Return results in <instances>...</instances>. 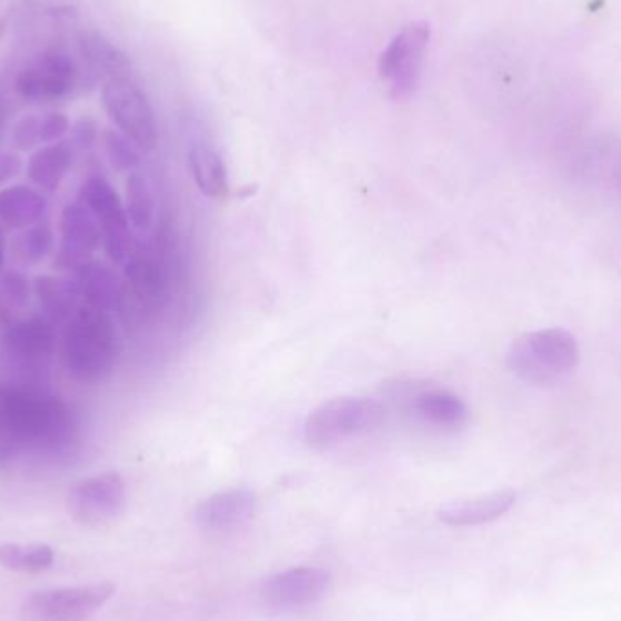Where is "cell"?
I'll use <instances>...</instances> for the list:
<instances>
[{"label": "cell", "instance_id": "cell-1", "mask_svg": "<svg viewBox=\"0 0 621 621\" xmlns=\"http://www.w3.org/2000/svg\"><path fill=\"white\" fill-rule=\"evenodd\" d=\"M77 434L73 409L36 389L0 388V465L26 452L64 451Z\"/></svg>", "mask_w": 621, "mask_h": 621}, {"label": "cell", "instance_id": "cell-2", "mask_svg": "<svg viewBox=\"0 0 621 621\" xmlns=\"http://www.w3.org/2000/svg\"><path fill=\"white\" fill-rule=\"evenodd\" d=\"M119 357V337L108 311L80 303L66 323L62 360L73 380L84 385L104 382Z\"/></svg>", "mask_w": 621, "mask_h": 621}, {"label": "cell", "instance_id": "cell-3", "mask_svg": "<svg viewBox=\"0 0 621 621\" xmlns=\"http://www.w3.org/2000/svg\"><path fill=\"white\" fill-rule=\"evenodd\" d=\"M580 360L574 334L565 329H540L512 340L505 365L523 382L554 385L577 369Z\"/></svg>", "mask_w": 621, "mask_h": 621}, {"label": "cell", "instance_id": "cell-4", "mask_svg": "<svg viewBox=\"0 0 621 621\" xmlns=\"http://www.w3.org/2000/svg\"><path fill=\"white\" fill-rule=\"evenodd\" d=\"M385 413V405L374 398H334L309 414L303 423V438L313 449H328L373 431L383 422Z\"/></svg>", "mask_w": 621, "mask_h": 621}, {"label": "cell", "instance_id": "cell-5", "mask_svg": "<svg viewBox=\"0 0 621 621\" xmlns=\"http://www.w3.org/2000/svg\"><path fill=\"white\" fill-rule=\"evenodd\" d=\"M110 582L93 585L59 587L31 592L20 605L24 621H86L113 598Z\"/></svg>", "mask_w": 621, "mask_h": 621}, {"label": "cell", "instance_id": "cell-6", "mask_svg": "<svg viewBox=\"0 0 621 621\" xmlns=\"http://www.w3.org/2000/svg\"><path fill=\"white\" fill-rule=\"evenodd\" d=\"M100 99L106 113L120 133H124L137 148L146 151L157 148L159 126L153 108L144 91L134 84L131 77L106 80Z\"/></svg>", "mask_w": 621, "mask_h": 621}, {"label": "cell", "instance_id": "cell-7", "mask_svg": "<svg viewBox=\"0 0 621 621\" xmlns=\"http://www.w3.org/2000/svg\"><path fill=\"white\" fill-rule=\"evenodd\" d=\"M431 40L428 22H411L394 36L378 62L380 79L397 100L413 97L420 82L423 56Z\"/></svg>", "mask_w": 621, "mask_h": 621}, {"label": "cell", "instance_id": "cell-8", "mask_svg": "<svg viewBox=\"0 0 621 621\" xmlns=\"http://www.w3.org/2000/svg\"><path fill=\"white\" fill-rule=\"evenodd\" d=\"M80 200L91 209L102 229L106 251L114 264H124L130 259V220L126 214L119 193L102 174H91L80 189Z\"/></svg>", "mask_w": 621, "mask_h": 621}, {"label": "cell", "instance_id": "cell-9", "mask_svg": "<svg viewBox=\"0 0 621 621\" xmlns=\"http://www.w3.org/2000/svg\"><path fill=\"white\" fill-rule=\"evenodd\" d=\"M66 505L70 517L88 528L113 522L126 508L124 478L119 472L84 478L70 489Z\"/></svg>", "mask_w": 621, "mask_h": 621}, {"label": "cell", "instance_id": "cell-10", "mask_svg": "<svg viewBox=\"0 0 621 621\" xmlns=\"http://www.w3.org/2000/svg\"><path fill=\"white\" fill-rule=\"evenodd\" d=\"M77 77L76 62L68 53L48 50L20 71L16 91L26 102H57L73 93Z\"/></svg>", "mask_w": 621, "mask_h": 621}, {"label": "cell", "instance_id": "cell-11", "mask_svg": "<svg viewBox=\"0 0 621 621\" xmlns=\"http://www.w3.org/2000/svg\"><path fill=\"white\" fill-rule=\"evenodd\" d=\"M2 348L13 365L36 371L50 362L56 351V329L44 314H30L8 322L2 334Z\"/></svg>", "mask_w": 621, "mask_h": 621}, {"label": "cell", "instance_id": "cell-12", "mask_svg": "<svg viewBox=\"0 0 621 621\" xmlns=\"http://www.w3.org/2000/svg\"><path fill=\"white\" fill-rule=\"evenodd\" d=\"M331 574L320 567H294L266 578L260 594L269 605L299 609L319 602L328 591Z\"/></svg>", "mask_w": 621, "mask_h": 621}, {"label": "cell", "instance_id": "cell-13", "mask_svg": "<svg viewBox=\"0 0 621 621\" xmlns=\"http://www.w3.org/2000/svg\"><path fill=\"white\" fill-rule=\"evenodd\" d=\"M102 242V229L91 209L82 202L66 206L60 217L59 264L76 271L90 262Z\"/></svg>", "mask_w": 621, "mask_h": 621}, {"label": "cell", "instance_id": "cell-14", "mask_svg": "<svg viewBox=\"0 0 621 621\" xmlns=\"http://www.w3.org/2000/svg\"><path fill=\"white\" fill-rule=\"evenodd\" d=\"M257 497L246 488H231L214 492L194 508L197 528L211 534L233 532L253 518Z\"/></svg>", "mask_w": 621, "mask_h": 621}, {"label": "cell", "instance_id": "cell-15", "mask_svg": "<svg viewBox=\"0 0 621 621\" xmlns=\"http://www.w3.org/2000/svg\"><path fill=\"white\" fill-rule=\"evenodd\" d=\"M517 500L518 492L514 489H502V491L489 492L482 497L463 498V500L445 503L438 511V518L452 528L482 525V523L502 518L505 512L511 511Z\"/></svg>", "mask_w": 621, "mask_h": 621}, {"label": "cell", "instance_id": "cell-16", "mask_svg": "<svg viewBox=\"0 0 621 621\" xmlns=\"http://www.w3.org/2000/svg\"><path fill=\"white\" fill-rule=\"evenodd\" d=\"M33 289H36L42 314L53 325L70 322L71 317L77 313V309L82 303L76 277H56V274L37 277Z\"/></svg>", "mask_w": 621, "mask_h": 621}, {"label": "cell", "instance_id": "cell-17", "mask_svg": "<svg viewBox=\"0 0 621 621\" xmlns=\"http://www.w3.org/2000/svg\"><path fill=\"white\" fill-rule=\"evenodd\" d=\"M73 159L76 146L71 144V140L46 144L28 160V179L46 193H53L70 173Z\"/></svg>", "mask_w": 621, "mask_h": 621}, {"label": "cell", "instance_id": "cell-18", "mask_svg": "<svg viewBox=\"0 0 621 621\" xmlns=\"http://www.w3.org/2000/svg\"><path fill=\"white\" fill-rule=\"evenodd\" d=\"M126 279L134 299L144 308H157L164 302L168 277L164 266L148 254H133L126 260Z\"/></svg>", "mask_w": 621, "mask_h": 621}, {"label": "cell", "instance_id": "cell-19", "mask_svg": "<svg viewBox=\"0 0 621 621\" xmlns=\"http://www.w3.org/2000/svg\"><path fill=\"white\" fill-rule=\"evenodd\" d=\"M189 170L194 184L209 199H222L229 191L228 168L219 151L202 140L191 144L188 153Z\"/></svg>", "mask_w": 621, "mask_h": 621}, {"label": "cell", "instance_id": "cell-20", "mask_svg": "<svg viewBox=\"0 0 621 621\" xmlns=\"http://www.w3.org/2000/svg\"><path fill=\"white\" fill-rule=\"evenodd\" d=\"M48 202L37 189L10 186L0 189V222L10 229H26L39 224Z\"/></svg>", "mask_w": 621, "mask_h": 621}, {"label": "cell", "instance_id": "cell-21", "mask_svg": "<svg viewBox=\"0 0 621 621\" xmlns=\"http://www.w3.org/2000/svg\"><path fill=\"white\" fill-rule=\"evenodd\" d=\"M79 282L82 303L102 311H113L119 306L120 286L113 271L99 262H86L73 271Z\"/></svg>", "mask_w": 621, "mask_h": 621}, {"label": "cell", "instance_id": "cell-22", "mask_svg": "<svg viewBox=\"0 0 621 621\" xmlns=\"http://www.w3.org/2000/svg\"><path fill=\"white\" fill-rule=\"evenodd\" d=\"M418 417L437 428L458 429L468 422L469 409L458 394L445 389L422 391L414 400Z\"/></svg>", "mask_w": 621, "mask_h": 621}, {"label": "cell", "instance_id": "cell-23", "mask_svg": "<svg viewBox=\"0 0 621 621\" xmlns=\"http://www.w3.org/2000/svg\"><path fill=\"white\" fill-rule=\"evenodd\" d=\"M80 48L90 70L97 76L108 80L131 77L130 57L97 31L84 33L80 40Z\"/></svg>", "mask_w": 621, "mask_h": 621}, {"label": "cell", "instance_id": "cell-24", "mask_svg": "<svg viewBox=\"0 0 621 621\" xmlns=\"http://www.w3.org/2000/svg\"><path fill=\"white\" fill-rule=\"evenodd\" d=\"M56 562V551L44 543H2L0 545V565L8 571L36 574L50 569Z\"/></svg>", "mask_w": 621, "mask_h": 621}, {"label": "cell", "instance_id": "cell-25", "mask_svg": "<svg viewBox=\"0 0 621 621\" xmlns=\"http://www.w3.org/2000/svg\"><path fill=\"white\" fill-rule=\"evenodd\" d=\"M126 214L140 231L150 229L154 220V197L150 180L139 171H133L126 182Z\"/></svg>", "mask_w": 621, "mask_h": 621}, {"label": "cell", "instance_id": "cell-26", "mask_svg": "<svg viewBox=\"0 0 621 621\" xmlns=\"http://www.w3.org/2000/svg\"><path fill=\"white\" fill-rule=\"evenodd\" d=\"M31 288L19 271L0 273V322H11L30 303Z\"/></svg>", "mask_w": 621, "mask_h": 621}, {"label": "cell", "instance_id": "cell-27", "mask_svg": "<svg viewBox=\"0 0 621 621\" xmlns=\"http://www.w3.org/2000/svg\"><path fill=\"white\" fill-rule=\"evenodd\" d=\"M53 244H56V237H53L50 226L36 224L26 228L17 237L13 249H16L17 259L22 264H37L51 253Z\"/></svg>", "mask_w": 621, "mask_h": 621}, {"label": "cell", "instance_id": "cell-28", "mask_svg": "<svg viewBox=\"0 0 621 621\" xmlns=\"http://www.w3.org/2000/svg\"><path fill=\"white\" fill-rule=\"evenodd\" d=\"M106 153L110 157L111 166L117 171H131L133 173L140 164V154L137 144H133L124 133L108 130L104 133Z\"/></svg>", "mask_w": 621, "mask_h": 621}, {"label": "cell", "instance_id": "cell-29", "mask_svg": "<svg viewBox=\"0 0 621 621\" xmlns=\"http://www.w3.org/2000/svg\"><path fill=\"white\" fill-rule=\"evenodd\" d=\"M70 131V119L64 113H46L39 122V139L42 144H56L64 140L66 133Z\"/></svg>", "mask_w": 621, "mask_h": 621}, {"label": "cell", "instance_id": "cell-30", "mask_svg": "<svg viewBox=\"0 0 621 621\" xmlns=\"http://www.w3.org/2000/svg\"><path fill=\"white\" fill-rule=\"evenodd\" d=\"M39 122L36 114H28L24 119H20L13 130V142H16L17 150L30 151L39 144Z\"/></svg>", "mask_w": 621, "mask_h": 621}, {"label": "cell", "instance_id": "cell-31", "mask_svg": "<svg viewBox=\"0 0 621 621\" xmlns=\"http://www.w3.org/2000/svg\"><path fill=\"white\" fill-rule=\"evenodd\" d=\"M71 144L76 146V150L88 151L93 148L97 140V124L93 119H79L71 130Z\"/></svg>", "mask_w": 621, "mask_h": 621}, {"label": "cell", "instance_id": "cell-32", "mask_svg": "<svg viewBox=\"0 0 621 621\" xmlns=\"http://www.w3.org/2000/svg\"><path fill=\"white\" fill-rule=\"evenodd\" d=\"M22 170V159L19 154L0 153V186L6 184L8 180L16 179L17 174Z\"/></svg>", "mask_w": 621, "mask_h": 621}, {"label": "cell", "instance_id": "cell-33", "mask_svg": "<svg viewBox=\"0 0 621 621\" xmlns=\"http://www.w3.org/2000/svg\"><path fill=\"white\" fill-rule=\"evenodd\" d=\"M6 117H8V106H6V97L0 90V139H2V131H4Z\"/></svg>", "mask_w": 621, "mask_h": 621}, {"label": "cell", "instance_id": "cell-34", "mask_svg": "<svg viewBox=\"0 0 621 621\" xmlns=\"http://www.w3.org/2000/svg\"><path fill=\"white\" fill-rule=\"evenodd\" d=\"M4 271V239H2V228H0V273Z\"/></svg>", "mask_w": 621, "mask_h": 621}, {"label": "cell", "instance_id": "cell-35", "mask_svg": "<svg viewBox=\"0 0 621 621\" xmlns=\"http://www.w3.org/2000/svg\"><path fill=\"white\" fill-rule=\"evenodd\" d=\"M614 182H617L618 191L621 193V162L618 164L617 173H614Z\"/></svg>", "mask_w": 621, "mask_h": 621}]
</instances>
